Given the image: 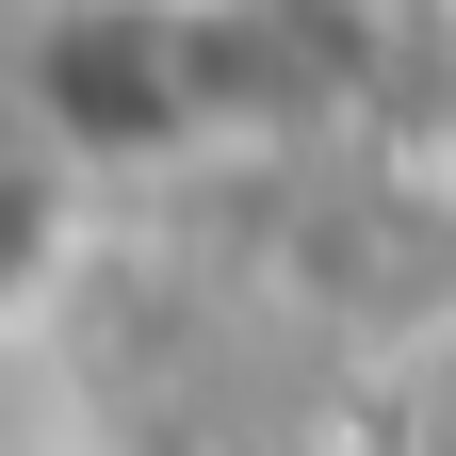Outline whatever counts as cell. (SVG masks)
Here are the masks:
<instances>
[{
    "label": "cell",
    "mask_w": 456,
    "mask_h": 456,
    "mask_svg": "<svg viewBox=\"0 0 456 456\" xmlns=\"http://www.w3.org/2000/svg\"><path fill=\"white\" fill-rule=\"evenodd\" d=\"M49 277H66V180L33 147H0V326H33Z\"/></svg>",
    "instance_id": "1"
}]
</instances>
